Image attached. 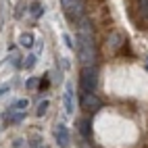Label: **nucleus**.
Returning a JSON list of instances; mask_svg holds the SVG:
<instances>
[{"label": "nucleus", "instance_id": "nucleus-1", "mask_svg": "<svg viewBox=\"0 0 148 148\" xmlns=\"http://www.w3.org/2000/svg\"><path fill=\"white\" fill-rule=\"evenodd\" d=\"M77 54H79V61L84 67H94V63H96L94 29L86 17L77 23Z\"/></svg>", "mask_w": 148, "mask_h": 148}, {"label": "nucleus", "instance_id": "nucleus-2", "mask_svg": "<svg viewBox=\"0 0 148 148\" xmlns=\"http://www.w3.org/2000/svg\"><path fill=\"white\" fill-rule=\"evenodd\" d=\"M61 4H63V11L71 23H79L84 19V11H86L84 0H61Z\"/></svg>", "mask_w": 148, "mask_h": 148}, {"label": "nucleus", "instance_id": "nucleus-3", "mask_svg": "<svg viewBox=\"0 0 148 148\" xmlns=\"http://www.w3.org/2000/svg\"><path fill=\"white\" fill-rule=\"evenodd\" d=\"M98 86V71L94 67H84L82 77H79V88H82V94L88 92H94Z\"/></svg>", "mask_w": 148, "mask_h": 148}, {"label": "nucleus", "instance_id": "nucleus-4", "mask_svg": "<svg viewBox=\"0 0 148 148\" xmlns=\"http://www.w3.org/2000/svg\"><path fill=\"white\" fill-rule=\"evenodd\" d=\"M82 108L88 113H96V111H100L102 108V100L98 98L94 92H88V94H82Z\"/></svg>", "mask_w": 148, "mask_h": 148}, {"label": "nucleus", "instance_id": "nucleus-5", "mask_svg": "<svg viewBox=\"0 0 148 148\" xmlns=\"http://www.w3.org/2000/svg\"><path fill=\"white\" fill-rule=\"evenodd\" d=\"M123 42H125V36H123L121 32H111V34H108V38H106V44H108L111 50H119Z\"/></svg>", "mask_w": 148, "mask_h": 148}, {"label": "nucleus", "instance_id": "nucleus-6", "mask_svg": "<svg viewBox=\"0 0 148 148\" xmlns=\"http://www.w3.org/2000/svg\"><path fill=\"white\" fill-rule=\"evenodd\" d=\"M54 134H56L58 144H61L63 148H69V132H67V127H65V125H56Z\"/></svg>", "mask_w": 148, "mask_h": 148}, {"label": "nucleus", "instance_id": "nucleus-7", "mask_svg": "<svg viewBox=\"0 0 148 148\" xmlns=\"http://www.w3.org/2000/svg\"><path fill=\"white\" fill-rule=\"evenodd\" d=\"M77 130H79V134L84 136V140H90V136H92V132H90V119H79L77 121Z\"/></svg>", "mask_w": 148, "mask_h": 148}, {"label": "nucleus", "instance_id": "nucleus-8", "mask_svg": "<svg viewBox=\"0 0 148 148\" xmlns=\"http://www.w3.org/2000/svg\"><path fill=\"white\" fill-rule=\"evenodd\" d=\"M65 104H67V113H73V86L71 84L67 86V92H65Z\"/></svg>", "mask_w": 148, "mask_h": 148}, {"label": "nucleus", "instance_id": "nucleus-9", "mask_svg": "<svg viewBox=\"0 0 148 148\" xmlns=\"http://www.w3.org/2000/svg\"><path fill=\"white\" fill-rule=\"evenodd\" d=\"M19 42H21L23 46H32L34 44V36L32 34H23L21 38H19Z\"/></svg>", "mask_w": 148, "mask_h": 148}, {"label": "nucleus", "instance_id": "nucleus-10", "mask_svg": "<svg viewBox=\"0 0 148 148\" xmlns=\"http://www.w3.org/2000/svg\"><path fill=\"white\" fill-rule=\"evenodd\" d=\"M32 15H34V17H40V15H44V6H42L40 2L32 4Z\"/></svg>", "mask_w": 148, "mask_h": 148}, {"label": "nucleus", "instance_id": "nucleus-11", "mask_svg": "<svg viewBox=\"0 0 148 148\" xmlns=\"http://www.w3.org/2000/svg\"><path fill=\"white\" fill-rule=\"evenodd\" d=\"M46 111H48V102L44 100V102H40V106H38V117L46 115Z\"/></svg>", "mask_w": 148, "mask_h": 148}, {"label": "nucleus", "instance_id": "nucleus-12", "mask_svg": "<svg viewBox=\"0 0 148 148\" xmlns=\"http://www.w3.org/2000/svg\"><path fill=\"white\" fill-rule=\"evenodd\" d=\"M23 65H25V67H27V69H32V67H34V65H36V56H34V54H29V56H27V61H25V63H23Z\"/></svg>", "mask_w": 148, "mask_h": 148}, {"label": "nucleus", "instance_id": "nucleus-13", "mask_svg": "<svg viewBox=\"0 0 148 148\" xmlns=\"http://www.w3.org/2000/svg\"><path fill=\"white\" fill-rule=\"evenodd\" d=\"M25 119V113H19V115H13L11 117V123H19V121H23Z\"/></svg>", "mask_w": 148, "mask_h": 148}, {"label": "nucleus", "instance_id": "nucleus-14", "mask_svg": "<svg viewBox=\"0 0 148 148\" xmlns=\"http://www.w3.org/2000/svg\"><path fill=\"white\" fill-rule=\"evenodd\" d=\"M25 106H27V100H17L13 104V108H17V111H21V108H25Z\"/></svg>", "mask_w": 148, "mask_h": 148}, {"label": "nucleus", "instance_id": "nucleus-15", "mask_svg": "<svg viewBox=\"0 0 148 148\" xmlns=\"http://www.w3.org/2000/svg\"><path fill=\"white\" fill-rule=\"evenodd\" d=\"M36 86H38V79H29L27 82V88H36Z\"/></svg>", "mask_w": 148, "mask_h": 148}, {"label": "nucleus", "instance_id": "nucleus-16", "mask_svg": "<svg viewBox=\"0 0 148 148\" xmlns=\"http://www.w3.org/2000/svg\"><path fill=\"white\" fill-rule=\"evenodd\" d=\"M63 40L67 42V46H69V48H73V42H71V40H69V36H63Z\"/></svg>", "mask_w": 148, "mask_h": 148}, {"label": "nucleus", "instance_id": "nucleus-17", "mask_svg": "<svg viewBox=\"0 0 148 148\" xmlns=\"http://www.w3.org/2000/svg\"><path fill=\"white\" fill-rule=\"evenodd\" d=\"M6 90H8V84H4V86H0V96H2V94H4Z\"/></svg>", "mask_w": 148, "mask_h": 148}, {"label": "nucleus", "instance_id": "nucleus-18", "mask_svg": "<svg viewBox=\"0 0 148 148\" xmlns=\"http://www.w3.org/2000/svg\"><path fill=\"white\" fill-rule=\"evenodd\" d=\"M146 69H148V58H146Z\"/></svg>", "mask_w": 148, "mask_h": 148}]
</instances>
